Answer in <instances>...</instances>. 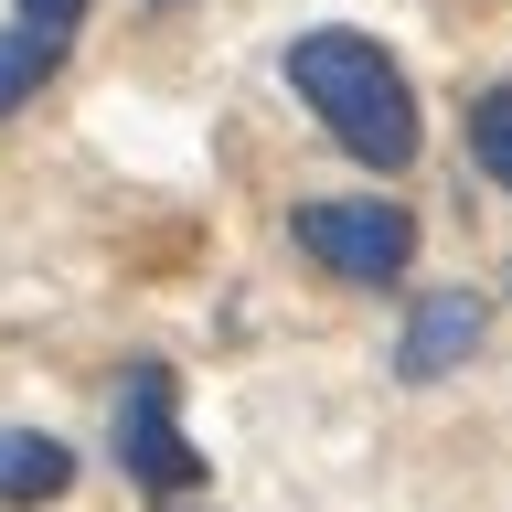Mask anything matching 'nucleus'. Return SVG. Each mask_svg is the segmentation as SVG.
Listing matches in <instances>:
<instances>
[{
	"label": "nucleus",
	"mask_w": 512,
	"mask_h": 512,
	"mask_svg": "<svg viewBox=\"0 0 512 512\" xmlns=\"http://www.w3.org/2000/svg\"><path fill=\"white\" fill-rule=\"evenodd\" d=\"M278 64H288V86H299V107H310L363 171H406L416 160V139H427V128H416V86H406V64L384 54V43L320 22V32H299Z\"/></svg>",
	"instance_id": "f257e3e1"
},
{
	"label": "nucleus",
	"mask_w": 512,
	"mask_h": 512,
	"mask_svg": "<svg viewBox=\"0 0 512 512\" xmlns=\"http://www.w3.org/2000/svg\"><path fill=\"white\" fill-rule=\"evenodd\" d=\"M107 459H118L160 512H182L192 491H203V448L182 438V384H171V363L139 352V363L107 384Z\"/></svg>",
	"instance_id": "f03ea898"
},
{
	"label": "nucleus",
	"mask_w": 512,
	"mask_h": 512,
	"mask_svg": "<svg viewBox=\"0 0 512 512\" xmlns=\"http://www.w3.org/2000/svg\"><path fill=\"white\" fill-rule=\"evenodd\" d=\"M288 246L342 288H395L416 267V214L406 203H363V192H320V203L288 214Z\"/></svg>",
	"instance_id": "7ed1b4c3"
},
{
	"label": "nucleus",
	"mask_w": 512,
	"mask_h": 512,
	"mask_svg": "<svg viewBox=\"0 0 512 512\" xmlns=\"http://www.w3.org/2000/svg\"><path fill=\"white\" fill-rule=\"evenodd\" d=\"M480 342H491V299H480V288H427L406 310V331H395V374L438 384V374H459V363H480Z\"/></svg>",
	"instance_id": "20e7f679"
},
{
	"label": "nucleus",
	"mask_w": 512,
	"mask_h": 512,
	"mask_svg": "<svg viewBox=\"0 0 512 512\" xmlns=\"http://www.w3.org/2000/svg\"><path fill=\"white\" fill-rule=\"evenodd\" d=\"M75 491V448L43 427H0V512H54Z\"/></svg>",
	"instance_id": "39448f33"
},
{
	"label": "nucleus",
	"mask_w": 512,
	"mask_h": 512,
	"mask_svg": "<svg viewBox=\"0 0 512 512\" xmlns=\"http://www.w3.org/2000/svg\"><path fill=\"white\" fill-rule=\"evenodd\" d=\"M54 64H64V32H32V22L0 32V118H11V107H32V96L54 86Z\"/></svg>",
	"instance_id": "423d86ee"
},
{
	"label": "nucleus",
	"mask_w": 512,
	"mask_h": 512,
	"mask_svg": "<svg viewBox=\"0 0 512 512\" xmlns=\"http://www.w3.org/2000/svg\"><path fill=\"white\" fill-rule=\"evenodd\" d=\"M470 160H480V182H491V192H512V86H491L470 107Z\"/></svg>",
	"instance_id": "0eeeda50"
},
{
	"label": "nucleus",
	"mask_w": 512,
	"mask_h": 512,
	"mask_svg": "<svg viewBox=\"0 0 512 512\" xmlns=\"http://www.w3.org/2000/svg\"><path fill=\"white\" fill-rule=\"evenodd\" d=\"M96 0H11V22H32V32H64L75 43V22H86Z\"/></svg>",
	"instance_id": "6e6552de"
},
{
	"label": "nucleus",
	"mask_w": 512,
	"mask_h": 512,
	"mask_svg": "<svg viewBox=\"0 0 512 512\" xmlns=\"http://www.w3.org/2000/svg\"><path fill=\"white\" fill-rule=\"evenodd\" d=\"M502 299H512V267H502Z\"/></svg>",
	"instance_id": "1a4fd4ad"
},
{
	"label": "nucleus",
	"mask_w": 512,
	"mask_h": 512,
	"mask_svg": "<svg viewBox=\"0 0 512 512\" xmlns=\"http://www.w3.org/2000/svg\"><path fill=\"white\" fill-rule=\"evenodd\" d=\"M160 11H171V0H160Z\"/></svg>",
	"instance_id": "9d476101"
}]
</instances>
